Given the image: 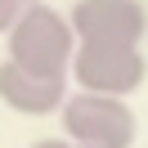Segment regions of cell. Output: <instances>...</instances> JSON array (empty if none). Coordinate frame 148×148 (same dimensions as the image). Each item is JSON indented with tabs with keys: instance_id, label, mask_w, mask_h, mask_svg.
<instances>
[{
	"instance_id": "obj_1",
	"label": "cell",
	"mask_w": 148,
	"mask_h": 148,
	"mask_svg": "<svg viewBox=\"0 0 148 148\" xmlns=\"http://www.w3.org/2000/svg\"><path fill=\"white\" fill-rule=\"evenodd\" d=\"M5 40H9L14 63H23L27 72H40V76H72V58L81 45L72 32V18H63L54 5H40V0L18 18V27Z\"/></svg>"
},
{
	"instance_id": "obj_2",
	"label": "cell",
	"mask_w": 148,
	"mask_h": 148,
	"mask_svg": "<svg viewBox=\"0 0 148 148\" xmlns=\"http://www.w3.org/2000/svg\"><path fill=\"white\" fill-rule=\"evenodd\" d=\"M63 135L85 148H130L139 135L135 108L112 94H67L63 103Z\"/></svg>"
},
{
	"instance_id": "obj_3",
	"label": "cell",
	"mask_w": 148,
	"mask_h": 148,
	"mask_svg": "<svg viewBox=\"0 0 148 148\" xmlns=\"http://www.w3.org/2000/svg\"><path fill=\"white\" fill-rule=\"evenodd\" d=\"M144 76H148V58L139 54V45H76L72 81L85 94L126 99L144 85Z\"/></svg>"
},
{
	"instance_id": "obj_4",
	"label": "cell",
	"mask_w": 148,
	"mask_h": 148,
	"mask_svg": "<svg viewBox=\"0 0 148 148\" xmlns=\"http://www.w3.org/2000/svg\"><path fill=\"white\" fill-rule=\"evenodd\" d=\"M67 18L81 45H139L148 32L139 0H76Z\"/></svg>"
},
{
	"instance_id": "obj_5",
	"label": "cell",
	"mask_w": 148,
	"mask_h": 148,
	"mask_svg": "<svg viewBox=\"0 0 148 148\" xmlns=\"http://www.w3.org/2000/svg\"><path fill=\"white\" fill-rule=\"evenodd\" d=\"M0 99L23 117H49V112H63L67 103V76H40L5 58L0 63Z\"/></svg>"
},
{
	"instance_id": "obj_6",
	"label": "cell",
	"mask_w": 148,
	"mask_h": 148,
	"mask_svg": "<svg viewBox=\"0 0 148 148\" xmlns=\"http://www.w3.org/2000/svg\"><path fill=\"white\" fill-rule=\"evenodd\" d=\"M36 0H0V36H9L14 27H18V18L32 9Z\"/></svg>"
},
{
	"instance_id": "obj_7",
	"label": "cell",
	"mask_w": 148,
	"mask_h": 148,
	"mask_svg": "<svg viewBox=\"0 0 148 148\" xmlns=\"http://www.w3.org/2000/svg\"><path fill=\"white\" fill-rule=\"evenodd\" d=\"M32 148H85V144H72V139H36V144H32Z\"/></svg>"
}]
</instances>
